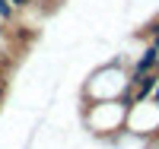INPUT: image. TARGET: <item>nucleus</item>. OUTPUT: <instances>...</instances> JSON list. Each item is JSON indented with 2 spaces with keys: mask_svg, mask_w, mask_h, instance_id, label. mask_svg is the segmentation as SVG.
Segmentation results:
<instances>
[{
  "mask_svg": "<svg viewBox=\"0 0 159 149\" xmlns=\"http://www.w3.org/2000/svg\"><path fill=\"white\" fill-rule=\"evenodd\" d=\"M156 60H159V51L150 45L147 51L140 54V60L134 64V70H130V73H150V70H156Z\"/></svg>",
  "mask_w": 159,
  "mask_h": 149,
  "instance_id": "f257e3e1",
  "label": "nucleus"
},
{
  "mask_svg": "<svg viewBox=\"0 0 159 149\" xmlns=\"http://www.w3.org/2000/svg\"><path fill=\"white\" fill-rule=\"evenodd\" d=\"M16 7H13L10 3V0H0V19H3V25H13V22H16Z\"/></svg>",
  "mask_w": 159,
  "mask_h": 149,
  "instance_id": "f03ea898",
  "label": "nucleus"
},
{
  "mask_svg": "<svg viewBox=\"0 0 159 149\" xmlns=\"http://www.w3.org/2000/svg\"><path fill=\"white\" fill-rule=\"evenodd\" d=\"M150 102L159 108V83H156V86H153V92H150Z\"/></svg>",
  "mask_w": 159,
  "mask_h": 149,
  "instance_id": "7ed1b4c3",
  "label": "nucleus"
},
{
  "mask_svg": "<svg viewBox=\"0 0 159 149\" xmlns=\"http://www.w3.org/2000/svg\"><path fill=\"white\" fill-rule=\"evenodd\" d=\"M10 3L16 7V10H29V3H32V0H10Z\"/></svg>",
  "mask_w": 159,
  "mask_h": 149,
  "instance_id": "20e7f679",
  "label": "nucleus"
},
{
  "mask_svg": "<svg viewBox=\"0 0 159 149\" xmlns=\"http://www.w3.org/2000/svg\"><path fill=\"white\" fill-rule=\"evenodd\" d=\"M7 38V29H3V19H0V42H3Z\"/></svg>",
  "mask_w": 159,
  "mask_h": 149,
  "instance_id": "39448f33",
  "label": "nucleus"
},
{
  "mask_svg": "<svg viewBox=\"0 0 159 149\" xmlns=\"http://www.w3.org/2000/svg\"><path fill=\"white\" fill-rule=\"evenodd\" d=\"M3 92H7V83H3V79H0V99H3Z\"/></svg>",
  "mask_w": 159,
  "mask_h": 149,
  "instance_id": "423d86ee",
  "label": "nucleus"
},
{
  "mask_svg": "<svg viewBox=\"0 0 159 149\" xmlns=\"http://www.w3.org/2000/svg\"><path fill=\"white\" fill-rule=\"evenodd\" d=\"M156 76H159V60H156Z\"/></svg>",
  "mask_w": 159,
  "mask_h": 149,
  "instance_id": "0eeeda50",
  "label": "nucleus"
}]
</instances>
